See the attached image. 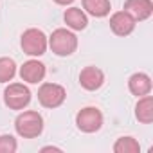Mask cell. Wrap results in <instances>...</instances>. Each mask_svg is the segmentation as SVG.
Segmentation results:
<instances>
[{
	"mask_svg": "<svg viewBox=\"0 0 153 153\" xmlns=\"http://www.w3.org/2000/svg\"><path fill=\"white\" fill-rule=\"evenodd\" d=\"M76 124H78V128L81 131H85V133H94L103 124V114L94 106L83 108L78 115H76Z\"/></svg>",
	"mask_w": 153,
	"mask_h": 153,
	"instance_id": "cell-6",
	"label": "cell"
},
{
	"mask_svg": "<svg viewBox=\"0 0 153 153\" xmlns=\"http://www.w3.org/2000/svg\"><path fill=\"white\" fill-rule=\"evenodd\" d=\"M65 88L56 83H43L38 90V101L45 108H56L65 101Z\"/></svg>",
	"mask_w": 153,
	"mask_h": 153,
	"instance_id": "cell-5",
	"label": "cell"
},
{
	"mask_svg": "<svg viewBox=\"0 0 153 153\" xmlns=\"http://www.w3.org/2000/svg\"><path fill=\"white\" fill-rule=\"evenodd\" d=\"M114 151L115 153H139L140 146L133 137H121L114 144Z\"/></svg>",
	"mask_w": 153,
	"mask_h": 153,
	"instance_id": "cell-15",
	"label": "cell"
},
{
	"mask_svg": "<svg viewBox=\"0 0 153 153\" xmlns=\"http://www.w3.org/2000/svg\"><path fill=\"white\" fill-rule=\"evenodd\" d=\"M128 88L133 96H146L151 92V79L149 76L142 74V72H137L133 74L130 81H128Z\"/></svg>",
	"mask_w": 153,
	"mask_h": 153,
	"instance_id": "cell-11",
	"label": "cell"
},
{
	"mask_svg": "<svg viewBox=\"0 0 153 153\" xmlns=\"http://www.w3.org/2000/svg\"><path fill=\"white\" fill-rule=\"evenodd\" d=\"M15 128L18 131L20 137L24 139H34L42 133L43 130V119L38 112H24L16 117V123H15Z\"/></svg>",
	"mask_w": 153,
	"mask_h": 153,
	"instance_id": "cell-1",
	"label": "cell"
},
{
	"mask_svg": "<svg viewBox=\"0 0 153 153\" xmlns=\"http://www.w3.org/2000/svg\"><path fill=\"white\" fill-rule=\"evenodd\" d=\"M16 72V65L11 58H0V83L11 81Z\"/></svg>",
	"mask_w": 153,
	"mask_h": 153,
	"instance_id": "cell-16",
	"label": "cell"
},
{
	"mask_svg": "<svg viewBox=\"0 0 153 153\" xmlns=\"http://www.w3.org/2000/svg\"><path fill=\"white\" fill-rule=\"evenodd\" d=\"M20 76L27 83H40L45 78V65L40 63L38 59H29V61H25L22 65Z\"/></svg>",
	"mask_w": 153,
	"mask_h": 153,
	"instance_id": "cell-9",
	"label": "cell"
},
{
	"mask_svg": "<svg viewBox=\"0 0 153 153\" xmlns=\"http://www.w3.org/2000/svg\"><path fill=\"white\" fill-rule=\"evenodd\" d=\"M16 151V140L11 135L0 137V153H15Z\"/></svg>",
	"mask_w": 153,
	"mask_h": 153,
	"instance_id": "cell-17",
	"label": "cell"
},
{
	"mask_svg": "<svg viewBox=\"0 0 153 153\" xmlns=\"http://www.w3.org/2000/svg\"><path fill=\"white\" fill-rule=\"evenodd\" d=\"M124 11L133 20H146L153 13V2L151 0H126Z\"/></svg>",
	"mask_w": 153,
	"mask_h": 153,
	"instance_id": "cell-7",
	"label": "cell"
},
{
	"mask_svg": "<svg viewBox=\"0 0 153 153\" xmlns=\"http://www.w3.org/2000/svg\"><path fill=\"white\" fill-rule=\"evenodd\" d=\"M63 18H65V24H67L68 27L76 29V31L85 29V27H87V24H88L87 15H85L79 7H70V9H67V11H65V15H63Z\"/></svg>",
	"mask_w": 153,
	"mask_h": 153,
	"instance_id": "cell-12",
	"label": "cell"
},
{
	"mask_svg": "<svg viewBox=\"0 0 153 153\" xmlns=\"http://www.w3.org/2000/svg\"><path fill=\"white\" fill-rule=\"evenodd\" d=\"M49 45L52 49V52H56L58 56H70L76 47H78V38L74 33L67 31V29H56L51 34Z\"/></svg>",
	"mask_w": 153,
	"mask_h": 153,
	"instance_id": "cell-2",
	"label": "cell"
},
{
	"mask_svg": "<svg viewBox=\"0 0 153 153\" xmlns=\"http://www.w3.org/2000/svg\"><path fill=\"white\" fill-rule=\"evenodd\" d=\"M83 7L92 16L101 18L110 13V0H83Z\"/></svg>",
	"mask_w": 153,
	"mask_h": 153,
	"instance_id": "cell-14",
	"label": "cell"
},
{
	"mask_svg": "<svg viewBox=\"0 0 153 153\" xmlns=\"http://www.w3.org/2000/svg\"><path fill=\"white\" fill-rule=\"evenodd\" d=\"M135 117L144 124H149L153 121V97L151 96L148 94L142 96V99L135 106Z\"/></svg>",
	"mask_w": 153,
	"mask_h": 153,
	"instance_id": "cell-13",
	"label": "cell"
},
{
	"mask_svg": "<svg viewBox=\"0 0 153 153\" xmlns=\"http://www.w3.org/2000/svg\"><path fill=\"white\" fill-rule=\"evenodd\" d=\"M4 101H6V105H7L9 108H13V110H22L24 106L29 105V101H31V92H29V88H27L25 85H22V83H13V85H9V87L6 88V92H4Z\"/></svg>",
	"mask_w": 153,
	"mask_h": 153,
	"instance_id": "cell-4",
	"label": "cell"
},
{
	"mask_svg": "<svg viewBox=\"0 0 153 153\" xmlns=\"http://www.w3.org/2000/svg\"><path fill=\"white\" fill-rule=\"evenodd\" d=\"M110 27L117 36H128L135 29V20L126 11H117L110 18Z\"/></svg>",
	"mask_w": 153,
	"mask_h": 153,
	"instance_id": "cell-8",
	"label": "cell"
},
{
	"mask_svg": "<svg viewBox=\"0 0 153 153\" xmlns=\"http://www.w3.org/2000/svg\"><path fill=\"white\" fill-rule=\"evenodd\" d=\"M56 4H59V6H67V4H72L74 0H54Z\"/></svg>",
	"mask_w": 153,
	"mask_h": 153,
	"instance_id": "cell-18",
	"label": "cell"
},
{
	"mask_svg": "<svg viewBox=\"0 0 153 153\" xmlns=\"http://www.w3.org/2000/svg\"><path fill=\"white\" fill-rule=\"evenodd\" d=\"M105 81V74L97 67H85L79 74V83L87 90H97Z\"/></svg>",
	"mask_w": 153,
	"mask_h": 153,
	"instance_id": "cell-10",
	"label": "cell"
},
{
	"mask_svg": "<svg viewBox=\"0 0 153 153\" xmlns=\"http://www.w3.org/2000/svg\"><path fill=\"white\" fill-rule=\"evenodd\" d=\"M22 49L29 56H42L47 51V36L40 29H27L22 34Z\"/></svg>",
	"mask_w": 153,
	"mask_h": 153,
	"instance_id": "cell-3",
	"label": "cell"
}]
</instances>
